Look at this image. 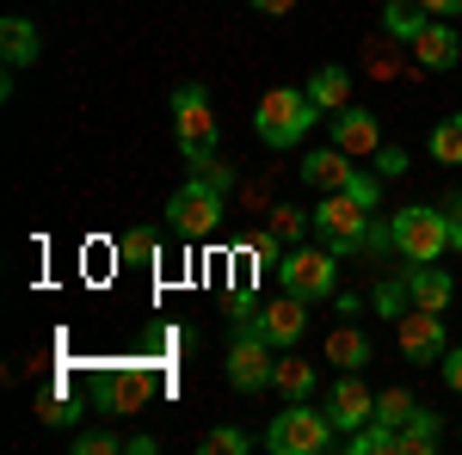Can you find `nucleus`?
I'll return each mask as SVG.
<instances>
[{
    "instance_id": "16",
    "label": "nucleus",
    "mask_w": 462,
    "mask_h": 455,
    "mask_svg": "<svg viewBox=\"0 0 462 455\" xmlns=\"http://www.w3.org/2000/svg\"><path fill=\"white\" fill-rule=\"evenodd\" d=\"M457 56H462V37L450 32V25H438V19H426V32L413 37V62L431 74H444V68H457Z\"/></svg>"
},
{
    "instance_id": "26",
    "label": "nucleus",
    "mask_w": 462,
    "mask_h": 455,
    "mask_svg": "<svg viewBox=\"0 0 462 455\" xmlns=\"http://www.w3.org/2000/svg\"><path fill=\"white\" fill-rule=\"evenodd\" d=\"M370 302H376V314H407V308H413V296H407V278H389V283H376V289H370Z\"/></svg>"
},
{
    "instance_id": "27",
    "label": "nucleus",
    "mask_w": 462,
    "mask_h": 455,
    "mask_svg": "<svg viewBox=\"0 0 462 455\" xmlns=\"http://www.w3.org/2000/svg\"><path fill=\"white\" fill-rule=\"evenodd\" d=\"M204 455H247V431L241 424H216L204 437Z\"/></svg>"
},
{
    "instance_id": "28",
    "label": "nucleus",
    "mask_w": 462,
    "mask_h": 455,
    "mask_svg": "<svg viewBox=\"0 0 462 455\" xmlns=\"http://www.w3.org/2000/svg\"><path fill=\"white\" fill-rule=\"evenodd\" d=\"M117 252H124L130 265H154V259H161V241H154L148 228H136V234H124V241H117Z\"/></svg>"
},
{
    "instance_id": "14",
    "label": "nucleus",
    "mask_w": 462,
    "mask_h": 455,
    "mask_svg": "<svg viewBox=\"0 0 462 455\" xmlns=\"http://www.w3.org/2000/svg\"><path fill=\"white\" fill-rule=\"evenodd\" d=\"M401 278H407L413 308H431V314H444V308H450V296H457V283H450V271H444L438 259H431V265H407Z\"/></svg>"
},
{
    "instance_id": "33",
    "label": "nucleus",
    "mask_w": 462,
    "mask_h": 455,
    "mask_svg": "<svg viewBox=\"0 0 462 455\" xmlns=\"http://www.w3.org/2000/svg\"><path fill=\"white\" fill-rule=\"evenodd\" d=\"M438 369H444V382H450V387L462 394V345H450V350H444V363H438Z\"/></svg>"
},
{
    "instance_id": "11",
    "label": "nucleus",
    "mask_w": 462,
    "mask_h": 455,
    "mask_svg": "<svg viewBox=\"0 0 462 455\" xmlns=\"http://www.w3.org/2000/svg\"><path fill=\"white\" fill-rule=\"evenodd\" d=\"M327 419L339 424L346 437H352L357 424L376 419V394L364 387V369H339V382H333V394H327Z\"/></svg>"
},
{
    "instance_id": "13",
    "label": "nucleus",
    "mask_w": 462,
    "mask_h": 455,
    "mask_svg": "<svg viewBox=\"0 0 462 455\" xmlns=\"http://www.w3.org/2000/svg\"><path fill=\"white\" fill-rule=\"evenodd\" d=\"M259 332H265L272 345H296V339L309 332V302L284 289V296H278L272 308H259Z\"/></svg>"
},
{
    "instance_id": "19",
    "label": "nucleus",
    "mask_w": 462,
    "mask_h": 455,
    "mask_svg": "<svg viewBox=\"0 0 462 455\" xmlns=\"http://www.w3.org/2000/svg\"><path fill=\"white\" fill-rule=\"evenodd\" d=\"M327 363H333V369H364V363H370V339H364L357 326H333V332H327Z\"/></svg>"
},
{
    "instance_id": "8",
    "label": "nucleus",
    "mask_w": 462,
    "mask_h": 455,
    "mask_svg": "<svg viewBox=\"0 0 462 455\" xmlns=\"http://www.w3.org/2000/svg\"><path fill=\"white\" fill-rule=\"evenodd\" d=\"M173 136L185 154H210L216 148V117H210V93L198 80L173 86Z\"/></svg>"
},
{
    "instance_id": "24",
    "label": "nucleus",
    "mask_w": 462,
    "mask_h": 455,
    "mask_svg": "<svg viewBox=\"0 0 462 455\" xmlns=\"http://www.w3.org/2000/svg\"><path fill=\"white\" fill-rule=\"evenodd\" d=\"M413 413H420V400H413L407 387H383V394H376V419H383V424H394V431H401V424L413 419Z\"/></svg>"
},
{
    "instance_id": "34",
    "label": "nucleus",
    "mask_w": 462,
    "mask_h": 455,
    "mask_svg": "<svg viewBox=\"0 0 462 455\" xmlns=\"http://www.w3.org/2000/svg\"><path fill=\"white\" fill-rule=\"evenodd\" d=\"M431 19H462V0H420Z\"/></svg>"
},
{
    "instance_id": "4",
    "label": "nucleus",
    "mask_w": 462,
    "mask_h": 455,
    "mask_svg": "<svg viewBox=\"0 0 462 455\" xmlns=\"http://www.w3.org/2000/svg\"><path fill=\"white\" fill-rule=\"evenodd\" d=\"M389 234H394V252L407 265H431V259L450 252V215L431 210V204H413V210H401L389 222Z\"/></svg>"
},
{
    "instance_id": "10",
    "label": "nucleus",
    "mask_w": 462,
    "mask_h": 455,
    "mask_svg": "<svg viewBox=\"0 0 462 455\" xmlns=\"http://www.w3.org/2000/svg\"><path fill=\"white\" fill-rule=\"evenodd\" d=\"M394 345H401L407 363H420V369L444 363V350H450V339H444V314H431V308H407V314L394 320Z\"/></svg>"
},
{
    "instance_id": "22",
    "label": "nucleus",
    "mask_w": 462,
    "mask_h": 455,
    "mask_svg": "<svg viewBox=\"0 0 462 455\" xmlns=\"http://www.w3.org/2000/svg\"><path fill=\"white\" fill-rule=\"evenodd\" d=\"M346 450L352 455H394V424H383V419L357 424L352 437H346Z\"/></svg>"
},
{
    "instance_id": "3",
    "label": "nucleus",
    "mask_w": 462,
    "mask_h": 455,
    "mask_svg": "<svg viewBox=\"0 0 462 455\" xmlns=\"http://www.w3.org/2000/svg\"><path fill=\"white\" fill-rule=\"evenodd\" d=\"M333 437H339V424L327 419V413H315L309 400H284V413L265 431V450L272 455H327Z\"/></svg>"
},
{
    "instance_id": "21",
    "label": "nucleus",
    "mask_w": 462,
    "mask_h": 455,
    "mask_svg": "<svg viewBox=\"0 0 462 455\" xmlns=\"http://www.w3.org/2000/svg\"><path fill=\"white\" fill-rule=\"evenodd\" d=\"M272 387L284 394V400H309L315 394V363H302V357H278V369H272Z\"/></svg>"
},
{
    "instance_id": "20",
    "label": "nucleus",
    "mask_w": 462,
    "mask_h": 455,
    "mask_svg": "<svg viewBox=\"0 0 462 455\" xmlns=\"http://www.w3.org/2000/svg\"><path fill=\"white\" fill-rule=\"evenodd\" d=\"M309 99H315L320 111H346V105H352V74L333 68V62H327V68H315V80H309Z\"/></svg>"
},
{
    "instance_id": "2",
    "label": "nucleus",
    "mask_w": 462,
    "mask_h": 455,
    "mask_svg": "<svg viewBox=\"0 0 462 455\" xmlns=\"http://www.w3.org/2000/svg\"><path fill=\"white\" fill-rule=\"evenodd\" d=\"M370 222H376V210L357 197V191H320V210L309 215V228L320 234V246L327 252H364V234H370Z\"/></svg>"
},
{
    "instance_id": "6",
    "label": "nucleus",
    "mask_w": 462,
    "mask_h": 455,
    "mask_svg": "<svg viewBox=\"0 0 462 455\" xmlns=\"http://www.w3.org/2000/svg\"><path fill=\"white\" fill-rule=\"evenodd\" d=\"M222 197H228V191H216V185H204V178H185L173 197H167V222H173L179 241H204V234H216Z\"/></svg>"
},
{
    "instance_id": "30",
    "label": "nucleus",
    "mask_w": 462,
    "mask_h": 455,
    "mask_svg": "<svg viewBox=\"0 0 462 455\" xmlns=\"http://www.w3.org/2000/svg\"><path fill=\"white\" fill-rule=\"evenodd\" d=\"M37 419L43 424H74V406L62 400V394H43V400H37Z\"/></svg>"
},
{
    "instance_id": "37",
    "label": "nucleus",
    "mask_w": 462,
    "mask_h": 455,
    "mask_svg": "<svg viewBox=\"0 0 462 455\" xmlns=\"http://www.w3.org/2000/svg\"><path fill=\"white\" fill-rule=\"evenodd\" d=\"M383 6H389V0H383Z\"/></svg>"
},
{
    "instance_id": "29",
    "label": "nucleus",
    "mask_w": 462,
    "mask_h": 455,
    "mask_svg": "<svg viewBox=\"0 0 462 455\" xmlns=\"http://www.w3.org/2000/svg\"><path fill=\"white\" fill-rule=\"evenodd\" d=\"M117 450H124L117 431H80V437H74V455H117Z\"/></svg>"
},
{
    "instance_id": "36",
    "label": "nucleus",
    "mask_w": 462,
    "mask_h": 455,
    "mask_svg": "<svg viewBox=\"0 0 462 455\" xmlns=\"http://www.w3.org/2000/svg\"><path fill=\"white\" fill-rule=\"evenodd\" d=\"M124 450H130V455H154L161 443H154V437H124Z\"/></svg>"
},
{
    "instance_id": "32",
    "label": "nucleus",
    "mask_w": 462,
    "mask_h": 455,
    "mask_svg": "<svg viewBox=\"0 0 462 455\" xmlns=\"http://www.w3.org/2000/svg\"><path fill=\"white\" fill-rule=\"evenodd\" d=\"M376 167H383V178H401L407 173V154L401 148H376Z\"/></svg>"
},
{
    "instance_id": "18",
    "label": "nucleus",
    "mask_w": 462,
    "mask_h": 455,
    "mask_svg": "<svg viewBox=\"0 0 462 455\" xmlns=\"http://www.w3.org/2000/svg\"><path fill=\"white\" fill-rule=\"evenodd\" d=\"M37 25L32 19H0V56H6V68H32L37 62Z\"/></svg>"
},
{
    "instance_id": "5",
    "label": "nucleus",
    "mask_w": 462,
    "mask_h": 455,
    "mask_svg": "<svg viewBox=\"0 0 462 455\" xmlns=\"http://www.w3.org/2000/svg\"><path fill=\"white\" fill-rule=\"evenodd\" d=\"M272 350L278 345L259 332V320L253 326H235V339H228V387L235 394H265L272 387V369H278Z\"/></svg>"
},
{
    "instance_id": "23",
    "label": "nucleus",
    "mask_w": 462,
    "mask_h": 455,
    "mask_svg": "<svg viewBox=\"0 0 462 455\" xmlns=\"http://www.w3.org/2000/svg\"><path fill=\"white\" fill-rule=\"evenodd\" d=\"M431 160H444V167H462V111H457V117H444V123L431 130Z\"/></svg>"
},
{
    "instance_id": "1",
    "label": "nucleus",
    "mask_w": 462,
    "mask_h": 455,
    "mask_svg": "<svg viewBox=\"0 0 462 455\" xmlns=\"http://www.w3.org/2000/svg\"><path fill=\"white\" fill-rule=\"evenodd\" d=\"M315 117H320V105L309 99V86H272L265 99H259V111H253V130H259V141L265 148H296V141L315 130Z\"/></svg>"
},
{
    "instance_id": "25",
    "label": "nucleus",
    "mask_w": 462,
    "mask_h": 455,
    "mask_svg": "<svg viewBox=\"0 0 462 455\" xmlns=\"http://www.w3.org/2000/svg\"><path fill=\"white\" fill-rule=\"evenodd\" d=\"M185 167H191V178H204V185H216V191H235V167L216 160V148L210 154H185Z\"/></svg>"
},
{
    "instance_id": "35",
    "label": "nucleus",
    "mask_w": 462,
    "mask_h": 455,
    "mask_svg": "<svg viewBox=\"0 0 462 455\" xmlns=\"http://www.w3.org/2000/svg\"><path fill=\"white\" fill-rule=\"evenodd\" d=\"M253 6H259V13H272V19H284V13H296L302 0H253Z\"/></svg>"
},
{
    "instance_id": "15",
    "label": "nucleus",
    "mask_w": 462,
    "mask_h": 455,
    "mask_svg": "<svg viewBox=\"0 0 462 455\" xmlns=\"http://www.w3.org/2000/svg\"><path fill=\"white\" fill-rule=\"evenodd\" d=\"M296 173L309 178L315 191H346V185L357 178V167H352V154H346V148H315V154H309Z\"/></svg>"
},
{
    "instance_id": "31",
    "label": "nucleus",
    "mask_w": 462,
    "mask_h": 455,
    "mask_svg": "<svg viewBox=\"0 0 462 455\" xmlns=\"http://www.w3.org/2000/svg\"><path fill=\"white\" fill-rule=\"evenodd\" d=\"M272 234H278V241H290V234H302V210H272Z\"/></svg>"
},
{
    "instance_id": "7",
    "label": "nucleus",
    "mask_w": 462,
    "mask_h": 455,
    "mask_svg": "<svg viewBox=\"0 0 462 455\" xmlns=\"http://www.w3.org/2000/svg\"><path fill=\"white\" fill-rule=\"evenodd\" d=\"M148 394H154L148 363H99V376H93V400H99V413H111V419L143 413Z\"/></svg>"
},
{
    "instance_id": "12",
    "label": "nucleus",
    "mask_w": 462,
    "mask_h": 455,
    "mask_svg": "<svg viewBox=\"0 0 462 455\" xmlns=\"http://www.w3.org/2000/svg\"><path fill=\"white\" fill-rule=\"evenodd\" d=\"M333 148H346L352 160H370V154L383 148V123H376V117H370L364 105L333 111Z\"/></svg>"
},
{
    "instance_id": "9",
    "label": "nucleus",
    "mask_w": 462,
    "mask_h": 455,
    "mask_svg": "<svg viewBox=\"0 0 462 455\" xmlns=\"http://www.w3.org/2000/svg\"><path fill=\"white\" fill-rule=\"evenodd\" d=\"M339 252H327V246H296L284 265V289L290 296H302V302H320V296H333V283H339V265H333Z\"/></svg>"
},
{
    "instance_id": "17",
    "label": "nucleus",
    "mask_w": 462,
    "mask_h": 455,
    "mask_svg": "<svg viewBox=\"0 0 462 455\" xmlns=\"http://www.w3.org/2000/svg\"><path fill=\"white\" fill-rule=\"evenodd\" d=\"M438 443H444V424H438V413H426V406L394 431V455H431Z\"/></svg>"
}]
</instances>
